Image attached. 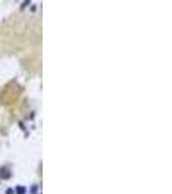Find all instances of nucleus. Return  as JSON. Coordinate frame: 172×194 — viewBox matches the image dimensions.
I'll use <instances>...</instances> for the list:
<instances>
[{
  "instance_id": "nucleus-1",
  "label": "nucleus",
  "mask_w": 172,
  "mask_h": 194,
  "mask_svg": "<svg viewBox=\"0 0 172 194\" xmlns=\"http://www.w3.org/2000/svg\"><path fill=\"white\" fill-rule=\"evenodd\" d=\"M16 190H17V193H18V194H24V193L26 192V189H25L24 186H18Z\"/></svg>"
},
{
  "instance_id": "nucleus-2",
  "label": "nucleus",
  "mask_w": 172,
  "mask_h": 194,
  "mask_svg": "<svg viewBox=\"0 0 172 194\" xmlns=\"http://www.w3.org/2000/svg\"><path fill=\"white\" fill-rule=\"evenodd\" d=\"M6 192H8V194H12V190H11V189H8Z\"/></svg>"
}]
</instances>
